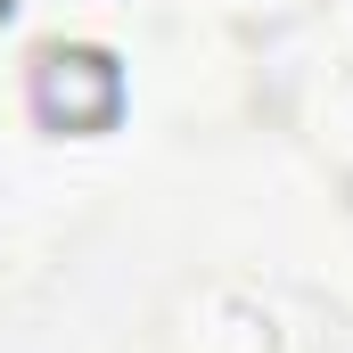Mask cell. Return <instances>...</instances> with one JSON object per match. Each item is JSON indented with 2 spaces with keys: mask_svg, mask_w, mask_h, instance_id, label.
Instances as JSON below:
<instances>
[{
  "mask_svg": "<svg viewBox=\"0 0 353 353\" xmlns=\"http://www.w3.org/2000/svg\"><path fill=\"white\" fill-rule=\"evenodd\" d=\"M123 99H132L123 58L99 50V41H58V50H41V58H33V83H25L33 123L58 132V140H99V132H115V123H123Z\"/></svg>",
  "mask_w": 353,
  "mask_h": 353,
  "instance_id": "obj_1",
  "label": "cell"
}]
</instances>
